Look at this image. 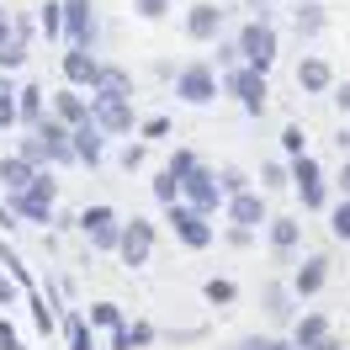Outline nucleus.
Returning <instances> with one entry per match:
<instances>
[{
  "label": "nucleus",
  "mask_w": 350,
  "mask_h": 350,
  "mask_svg": "<svg viewBox=\"0 0 350 350\" xmlns=\"http://www.w3.org/2000/svg\"><path fill=\"white\" fill-rule=\"evenodd\" d=\"M292 186H297V197H303L308 213H319V207L329 202L324 170H319V159H313V154H297V159H292Z\"/></svg>",
  "instance_id": "obj_6"
},
{
  "label": "nucleus",
  "mask_w": 350,
  "mask_h": 350,
  "mask_svg": "<svg viewBox=\"0 0 350 350\" xmlns=\"http://www.w3.org/2000/svg\"><path fill=\"white\" fill-rule=\"evenodd\" d=\"M218 175H223V191H228V197L250 191V175H244V170H234V165H228V170H218Z\"/></svg>",
  "instance_id": "obj_39"
},
{
  "label": "nucleus",
  "mask_w": 350,
  "mask_h": 350,
  "mask_svg": "<svg viewBox=\"0 0 350 350\" xmlns=\"http://www.w3.org/2000/svg\"><path fill=\"white\" fill-rule=\"evenodd\" d=\"M297 239H303V223L297 218H271V250H276V255H292Z\"/></svg>",
  "instance_id": "obj_21"
},
{
  "label": "nucleus",
  "mask_w": 350,
  "mask_h": 350,
  "mask_svg": "<svg viewBox=\"0 0 350 350\" xmlns=\"http://www.w3.org/2000/svg\"><path fill=\"white\" fill-rule=\"evenodd\" d=\"M265 350H303V345H297V340H292V345H286V340H271Z\"/></svg>",
  "instance_id": "obj_51"
},
{
  "label": "nucleus",
  "mask_w": 350,
  "mask_h": 350,
  "mask_svg": "<svg viewBox=\"0 0 350 350\" xmlns=\"http://www.w3.org/2000/svg\"><path fill=\"white\" fill-rule=\"evenodd\" d=\"M223 90H228V96H239V107L250 111V117H260V111H265V96H271V90H265V69H255V64L228 69V75H223Z\"/></svg>",
  "instance_id": "obj_3"
},
{
  "label": "nucleus",
  "mask_w": 350,
  "mask_h": 350,
  "mask_svg": "<svg viewBox=\"0 0 350 350\" xmlns=\"http://www.w3.org/2000/svg\"><path fill=\"white\" fill-rule=\"evenodd\" d=\"M340 191L350 197V159H345V170H340Z\"/></svg>",
  "instance_id": "obj_50"
},
{
  "label": "nucleus",
  "mask_w": 350,
  "mask_h": 350,
  "mask_svg": "<svg viewBox=\"0 0 350 350\" xmlns=\"http://www.w3.org/2000/svg\"><path fill=\"white\" fill-rule=\"evenodd\" d=\"M334 107L350 117V80H340V85H334Z\"/></svg>",
  "instance_id": "obj_46"
},
{
  "label": "nucleus",
  "mask_w": 350,
  "mask_h": 350,
  "mask_svg": "<svg viewBox=\"0 0 350 350\" xmlns=\"http://www.w3.org/2000/svg\"><path fill=\"white\" fill-rule=\"evenodd\" d=\"M80 234L90 239V250H117L122 244V218L111 207H85L80 213Z\"/></svg>",
  "instance_id": "obj_7"
},
{
  "label": "nucleus",
  "mask_w": 350,
  "mask_h": 350,
  "mask_svg": "<svg viewBox=\"0 0 350 350\" xmlns=\"http://www.w3.org/2000/svg\"><path fill=\"white\" fill-rule=\"evenodd\" d=\"M202 297H207L213 308H228L234 297H239V286L228 282V276H207V282H202Z\"/></svg>",
  "instance_id": "obj_25"
},
{
  "label": "nucleus",
  "mask_w": 350,
  "mask_h": 350,
  "mask_svg": "<svg viewBox=\"0 0 350 350\" xmlns=\"http://www.w3.org/2000/svg\"><path fill=\"white\" fill-rule=\"evenodd\" d=\"M292 297H297V292H286V286H265V313H271V319H276V324H286V319H292Z\"/></svg>",
  "instance_id": "obj_23"
},
{
  "label": "nucleus",
  "mask_w": 350,
  "mask_h": 350,
  "mask_svg": "<svg viewBox=\"0 0 350 350\" xmlns=\"http://www.w3.org/2000/svg\"><path fill=\"white\" fill-rule=\"evenodd\" d=\"M53 202H59V186H53V165H43V170H38V180H32L27 191H16V197H11V207H16L27 223H48V218H53Z\"/></svg>",
  "instance_id": "obj_2"
},
{
  "label": "nucleus",
  "mask_w": 350,
  "mask_h": 350,
  "mask_svg": "<svg viewBox=\"0 0 350 350\" xmlns=\"http://www.w3.org/2000/svg\"><path fill=\"white\" fill-rule=\"evenodd\" d=\"M329 228H334V239H350V197H340V207L329 213Z\"/></svg>",
  "instance_id": "obj_37"
},
{
  "label": "nucleus",
  "mask_w": 350,
  "mask_h": 350,
  "mask_svg": "<svg viewBox=\"0 0 350 350\" xmlns=\"http://www.w3.org/2000/svg\"><path fill=\"white\" fill-rule=\"evenodd\" d=\"M250 239H255V228H239V223L228 228V244H239V250H244V244H250Z\"/></svg>",
  "instance_id": "obj_47"
},
{
  "label": "nucleus",
  "mask_w": 350,
  "mask_h": 350,
  "mask_svg": "<svg viewBox=\"0 0 350 350\" xmlns=\"http://www.w3.org/2000/svg\"><path fill=\"white\" fill-rule=\"evenodd\" d=\"M154 197L170 207V202H180V197H186V180H180L175 170H159V175H154Z\"/></svg>",
  "instance_id": "obj_29"
},
{
  "label": "nucleus",
  "mask_w": 350,
  "mask_h": 350,
  "mask_svg": "<svg viewBox=\"0 0 350 350\" xmlns=\"http://www.w3.org/2000/svg\"><path fill=\"white\" fill-rule=\"evenodd\" d=\"M22 154L32 159V165H53V159H48V144H43V133H38V128H32V138H22Z\"/></svg>",
  "instance_id": "obj_36"
},
{
  "label": "nucleus",
  "mask_w": 350,
  "mask_h": 350,
  "mask_svg": "<svg viewBox=\"0 0 350 350\" xmlns=\"http://www.w3.org/2000/svg\"><path fill=\"white\" fill-rule=\"evenodd\" d=\"M228 223H239V228H260L265 218V197L260 191H239V197H228Z\"/></svg>",
  "instance_id": "obj_16"
},
{
  "label": "nucleus",
  "mask_w": 350,
  "mask_h": 350,
  "mask_svg": "<svg viewBox=\"0 0 350 350\" xmlns=\"http://www.w3.org/2000/svg\"><path fill=\"white\" fill-rule=\"evenodd\" d=\"M186 202L191 207H202V213H218V207H228V191H223V175L218 170H191L186 175Z\"/></svg>",
  "instance_id": "obj_8"
},
{
  "label": "nucleus",
  "mask_w": 350,
  "mask_h": 350,
  "mask_svg": "<svg viewBox=\"0 0 350 350\" xmlns=\"http://www.w3.org/2000/svg\"><path fill=\"white\" fill-rule=\"evenodd\" d=\"M27 303H32V324H38V334H53V329H59V319H53V308H48V297L38 292V286H27Z\"/></svg>",
  "instance_id": "obj_24"
},
{
  "label": "nucleus",
  "mask_w": 350,
  "mask_h": 350,
  "mask_svg": "<svg viewBox=\"0 0 350 350\" xmlns=\"http://www.w3.org/2000/svg\"><path fill=\"white\" fill-rule=\"evenodd\" d=\"M324 282H329V260L324 255H308V260L297 265V276H292V292H297V297H319Z\"/></svg>",
  "instance_id": "obj_18"
},
{
  "label": "nucleus",
  "mask_w": 350,
  "mask_h": 350,
  "mask_svg": "<svg viewBox=\"0 0 350 350\" xmlns=\"http://www.w3.org/2000/svg\"><path fill=\"white\" fill-rule=\"evenodd\" d=\"M260 180H265V191H282V186H292V165H265Z\"/></svg>",
  "instance_id": "obj_35"
},
{
  "label": "nucleus",
  "mask_w": 350,
  "mask_h": 350,
  "mask_svg": "<svg viewBox=\"0 0 350 350\" xmlns=\"http://www.w3.org/2000/svg\"><path fill=\"white\" fill-rule=\"evenodd\" d=\"M297 90H308V96L334 90V69H329L324 59H303V64H297Z\"/></svg>",
  "instance_id": "obj_19"
},
{
  "label": "nucleus",
  "mask_w": 350,
  "mask_h": 350,
  "mask_svg": "<svg viewBox=\"0 0 350 350\" xmlns=\"http://www.w3.org/2000/svg\"><path fill=\"white\" fill-rule=\"evenodd\" d=\"M117 255H122V265H144L154 255V223H144V218L122 223V244H117Z\"/></svg>",
  "instance_id": "obj_12"
},
{
  "label": "nucleus",
  "mask_w": 350,
  "mask_h": 350,
  "mask_svg": "<svg viewBox=\"0 0 350 350\" xmlns=\"http://www.w3.org/2000/svg\"><path fill=\"white\" fill-rule=\"evenodd\" d=\"M133 11H138L144 22H159V16L170 11V0H133Z\"/></svg>",
  "instance_id": "obj_40"
},
{
  "label": "nucleus",
  "mask_w": 350,
  "mask_h": 350,
  "mask_svg": "<svg viewBox=\"0 0 350 350\" xmlns=\"http://www.w3.org/2000/svg\"><path fill=\"white\" fill-rule=\"evenodd\" d=\"M90 319H80V313H69L64 319V334H69V350H96V340H90Z\"/></svg>",
  "instance_id": "obj_28"
},
{
  "label": "nucleus",
  "mask_w": 350,
  "mask_h": 350,
  "mask_svg": "<svg viewBox=\"0 0 350 350\" xmlns=\"http://www.w3.org/2000/svg\"><path fill=\"white\" fill-rule=\"evenodd\" d=\"M16 292H22V282H16L11 271H0V308H11V303H16Z\"/></svg>",
  "instance_id": "obj_42"
},
{
  "label": "nucleus",
  "mask_w": 350,
  "mask_h": 350,
  "mask_svg": "<svg viewBox=\"0 0 350 350\" xmlns=\"http://www.w3.org/2000/svg\"><path fill=\"white\" fill-rule=\"evenodd\" d=\"M207 218H213V213H202V207H191L186 197L165 207V223L175 228V239L186 244V250H207V244H213V223H207Z\"/></svg>",
  "instance_id": "obj_1"
},
{
  "label": "nucleus",
  "mask_w": 350,
  "mask_h": 350,
  "mask_svg": "<svg viewBox=\"0 0 350 350\" xmlns=\"http://www.w3.org/2000/svg\"><path fill=\"white\" fill-rule=\"evenodd\" d=\"M38 170H43V165H32V159L16 149V154H5V159H0V186L16 197V191H27V186L38 180Z\"/></svg>",
  "instance_id": "obj_14"
},
{
  "label": "nucleus",
  "mask_w": 350,
  "mask_h": 350,
  "mask_svg": "<svg viewBox=\"0 0 350 350\" xmlns=\"http://www.w3.org/2000/svg\"><path fill=\"white\" fill-rule=\"evenodd\" d=\"M53 117H59V122H69V128L90 122V96H80V85H64L59 96H53Z\"/></svg>",
  "instance_id": "obj_17"
},
{
  "label": "nucleus",
  "mask_w": 350,
  "mask_h": 350,
  "mask_svg": "<svg viewBox=\"0 0 350 350\" xmlns=\"http://www.w3.org/2000/svg\"><path fill=\"white\" fill-rule=\"evenodd\" d=\"M292 340H297V345H319V340H329V319H324V313H303V319L292 324Z\"/></svg>",
  "instance_id": "obj_22"
},
{
  "label": "nucleus",
  "mask_w": 350,
  "mask_h": 350,
  "mask_svg": "<svg viewBox=\"0 0 350 350\" xmlns=\"http://www.w3.org/2000/svg\"><path fill=\"white\" fill-rule=\"evenodd\" d=\"M75 154H80V165H90V170L101 165V154H107V128H101L96 117L75 128Z\"/></svg>",
  "instance_id": "obj_15"
},
{
  "label": "nucleus",
  "mask_w": 350,
  "mask_h": 350,
  "mask_svg": "<svg viewBox=\"0 0 350 350\" xmlns=\"http://www.w3.org/2000/svg\"><path fill=\"white\" fill-rule=\"evenodd\" d=\"M27 64V32H11V43H0V69L11 75V69Z\"/></svg>",
  "instance_id": "obj_31"
},
{
  "label": "nucleus",
  "mask_w": 350,
  "mask_h": 350,
  "mask_svg": "<svg viewBox=\"0 0 350 350\" xmlns=\"http://www.w3.org/2000/svg\"><path fill=\"white\" fill-rule=\"evenodd\" d=\"M175 96H180L186 107H207V101H218V75H213L207 64L175 69Z\"/></svg>",
  "instance_id": "obj_5"
},
{
  "label": "nucleus",
  "mask_w": 350,
  "mask_h": 350,
  "mask_svg": "<svg viewBox=\"0 0 350 350\" xmlns=\"http://www.w3.org/2000/svg\"><path fill=\"white\" fill-rule=\"evenodd\" d=\"M223 16H228V11L213 5V0L191 5V11H186V38H191V43H218L223 38Z\"/></svg>",
  "instance_id": "obj_10"
},
{
  "label": "nucleus",
  "mask_w": 350,
  "mask_h": 350,
  "mask_svg": "<svg viewBox=\"0 0 350 350\" xmlns=\"http://www.w3.org/2000/svg\"><path fill=\"white\" fill-rule=\"evenodd\" d=\"M239 48H244V64L271 69V64H276V27L265 22V16L244 22V27H239Z\"/></svg>",
  "instance_id": "obj_4"
},
{
  "label": "nucleus",
  "mask_w": 350,
  "mask_h": 350,
  "mask_svg": "<svg viewBox=\"0 0 350 350\" xmlns=\"http://www.w3.org/2000/svg\"><path fill=\"white\" fill-rule=\"evenodd\" d=\"M64 32H69V43H80V48L96 43V16H90V0H64Z\"/></svg>",
  "instance_id": "obj_13"
},
{
  "label": "nucleus",
  "mask_w": 350,
  "mask_h": 350,
  "mask_svg": "<svg viewBox=\"0 0 350 350\" xmlns=\"http://www.w3.org/2000/svg\"><path fill=\"white\" fill-rule=\"evenodd\" d=\"M0 350H22V340H16V329L0 319Z\"/></svg>",
  "instance_id": "obj_44"
},
{
  "label": "nucleus",
  "mask_w": 350,
  "mask_h": 350,
  "mask_svg": "<svg viewBox=\"0 0 350 350\" xmlns=\"http://www.w3.org/2000/svg\"><path fill=\"white\" fill-rule=\"evenodd\" d=\"M303 350H340V340L329 334V340H319V345H303Z\"/></svg>",
  "instance_id": "obj_49"
},
{
  "label": "nucleus",
  "mask_w": 350,
  "mask_h": 350,
  "mask_svg": "<svg viewBox=\"0 0 350 350\" xmlns=\"http://www.w3.org/2000/svg\"><path fill=\"white\" fill-rule=\"evenodd\" d=\"M165 133H170V117H149L144 122V138H165Z\"/></svg>",
  "instance_id": "obj_43"
},
{
  "label": "nucleus",
  "mask_w": 350,
  "mask_h": 350,
  "mask_svg": "<svg viewBox=\"0 0 350 350\" xmlns=\"http://www.w3.org/2000/svg\"><path fill=\"white\" fill-rule=\"evenodd\" d=\"M16 101H22V122H27V128H38V122L48 117V111H43V90H38V85H22Z\"/></svg>",
  "instance_id": "obj_30"
},
{
  "label": "nucleus",
  "mask_w": 350,
  "mask_h": 350,
  "mask_svg": "<svg viewBox=\"0 0 350 350\" xmlns=\"http://www.w3.org/2000/svg\"><path fill=\"white\" fill-rule=\"evenodd\" d=\"M144 345H154V324H122V329H111V350H144Z\"/></svg>",
  "instance_id": "obj_20"
},
{
  "label": "nucleus",
  "mask_w": 350,
  "mask_h": 350,
  "mask_svg": "<svg viewBox=\"0 0 350 350\" xmlns=\"http://www.w3.org/2000/svg\"><path fill=\"white\" fill-rule=\"evenodd\" d=\"M96 80H101V59L90 53V48L69 43L64 53V85H80V90H96Z\"/></svg>",
  "instance_id": "obj_11"
},
{
  "label": "nucleus",
  "mask_w": 350,
  "mask_h": 350,
  "mask_svg": "<svg viewBox=\"0 0 350 350\" xmlns=\"http://www.w3.org/2000/svg\"><path fill=\"white\" fill-rule=\"evenodd\" d=\"M122 165H128V170H138V165H144V144H128V149H122Z\"/></svg>",
  "instance_id": "obj_45"
},
{
  "label": "nucleus",
  "mask_w": 350,
  "mask_h": 350,
  "mask_svg": "<svg viewBox=\"0 0 350 350\" xmlns=\"http://www.w3.org/2000/svg\"><path fill=\"white\" fill-rule=\"evenodd\" d=\"M90 117L107 133H133V96H101V90H90Z\"/></svg>",
  "instance_id": "obj_9"
},
{
  "label": "nucleus",
  "mask_w": 350,
  "mask_h": 350,
  "mask_svg": "<svg viewBox=\"0 0 350 350\" xmlns=\"http://www.w3.org/2000/svg\"><path fill=\"white\" fill-rule=\"evenodd\" d=\"M96 90H101V96H133L128 69H111V64H101V80H96Z\"/></svg>",
  "instance_id": "obj_27"
},
{
  "label": "nucleus",
  "mask_w": 350,
  "mask_h": 350,
  "mask_svg": "<svg viewBox=\"0 0 350 350\" xmlns=\"http://www.w3.org/2000/svg\"><path fill=\"white\" fill-rule=\"evenodd\" d=\"M90 324H96V329H122L128 319H122V308H117V303H90Z\"/></svg>",
  "instance_id": "obj_34"
},
{
  "label": "nucleus",
  "mask_w": 350,
  "mask_h": 350,
  "mask_svg": "<svg viewBox=\"0 0 350 350\" xmlns=\"http://www.w3.org/2000/svg\"><path fill=\"white\" fill-rule=\"evenodd\" d=\"M165 170H175V175H180V180H186V175L197 170V154H191V149H175V154H170V165H165Z\"/></svg>",
  "instance_id": "obj_38"
},
{
  "label": "nucleus",
  "mask_w": 350,
  "mask_h": 350,
  "mask_svg": "<svg viewBox=\"0 0 350 350\" xmlns=\"http://www.w3.org/2000/svg\"><path fill=\"white\" fill-rule=\"evenodd\" d=\"M22 90L11 85V80H0V128H16L22 122V101H16Z\"/></svg>",
  "instance_id": "obj_26"
},
{
  "label": "nucleus",
  "mask_w": 350,
  "mask_h": 350,
  "mask_svg": "<svg viewBox=\"0 0 350 350\" xmlns=\"http://www.w3.org/2000/svg\"><path fill=\"white\" fill-rule=\"evenodd\" d=\"M38 27H43L48 38H59V32H64V0H48V5H38Z\"/></svg>",
  "instance_id": "obj_33"
},
{
  "label": "nucleus",
  "mask_w": 350,
  "mask_h": 350,
  "mask_svg": "<svg viewBox=\"0 0 350 350\" xmlns=\"http://www.w3.org/2000/svg\"><path fill=\"white\" fill-rule=\"evenodd\" d=\"M11 32H16V16H11V11H0V43H11Z\"/></svg>",
  "instance_id": "obj_48"
},
{
  "label": "nucleus",
  "mask_w": 350,
  "mask_h": 350,
  "mask_svg": "<svg viewBox=\"0 0 350 350\" xmlns=\"http://www.w3.org/2000/svg\"><path fill=\"white\" fill-rule=\"evenodd\" d=\"M282 149L292 154V159L303 154V128H297V122H286V128H282Z\"/></svg>",
  "instance_id": "obj_41"
},
{
  "label": "nucleus",
  "mask_w": 350,
  "mask_h": 350,
  "mask_svg": "<svg viewBox=\"0 0 350 350\" xmlns=\"http://www.w3.org/2000/svg\"><path fill=\"white\" fill-rule=\"evenodd\" d=\"M319 32H324V5L308 0L303 11H297V38H319Z\"/></svg>",
  "instance_id": "obj_32"
}]
</instances>
